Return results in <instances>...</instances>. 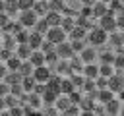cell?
I'll use <instances>...</instances> for the list:
<instances>
[{
    "label": "cell",
    "mask_w": 124,
    "mask_h": 116,
    "mask_svg": "<svg viewBox=\"0 0 124 116\" xmlns=\"http://www.w3.org/2000/svg\"><path fill=\"white\" fill-rule=\"evenodd\" d=\"M50 73H52V70H50L46 64H43V66H35L31 75L35 77V81H39V83H45V81L50 77Z\"/></svg>",
    "instance_id": "5b68a950"
},
{
    "label": "cell",
    "mask_w": 124,
    "mask_h": 116,
    "mask_svg": "<svg viewBox=\"0 0 124 116\" xmlns=\"http://www.w3.org/2000/svg\"><path fill=\"white\" fill-rule=\"evenodd\" d=\"M107 81H108V77L97 75V77H95V87H97V89H103V87H107Z\"/></svg>",
    "instance_id": "7bdbcfd3"
},
{
    "label": "cell",
    "mask_w": 124,
    "mask_h": 116,
    "mask_svg": "<svg viewBox=\"0 0 124 116\" xmlns=\"http://www.w3.org/2000/svg\"><path fill=\"white\" fill-rule=\"evenodd\" d=\"M10 93V85L4 81V79H0V97H4V95H8Z\"/></svg>",
    "instance_id": "7dc6e473"
},
{
    "label": "cell",
    "mask_w": 124,
    "mask_h": 116,
    "mask_svg": "<svg viewBox=\"0 0 124 116\" xmlns=\"http://www.w3.org/2000/svg\"><path fill=\"white\" fill-rule=\"evenodd\" d=\"M76 25V17H70V15H62V21H60V27L66 31V35L72 31V27Z\"/></svg>",
    "instance_id": "484cf974"
},
{
    "label": "cell",
    "mask_w": 124,
    "mask_h": 116,
    "mask_svg": "<svg viewBox=\"0 0 124 116\" xmlns=\"http://www.w3.org/2000/svg\"><path fill=\"white\" fill-rule=\"evenodd\" d=\"M54 52L58 54V58H64V60H68L72 54H76V52L72 50V46H70V43H68V41H62V43H58V44L54 46Z\"/></svg>",
    "instance_id": "8992f818"
},
{
    "label": "cell",
    "mask_w": 124,
    "mask_h": 116,
    "mask_svg": "<svg viewBox=\"0 0 124 116\" xmlns=\"http://www.w3.org/2000/svg\"><path fill=\"white\" fill-rule=\"evenodd\" d=\"M74 89H76V87H74V83L70 81L68 75L60 77V93H62V95H68V93H72Z\"/></svg>",
    "instance_id": "603a6c76"
},
{
    "label": "cell",
    "mask_w": 124,
    "mask_h": 116,
    "mask_svg": "<svg viewBox=\"0 0 124 116\" xmlns=\"http://www.w3.org/2000/svg\"><path fill=\"white\" fill-rule=\"evenodd\" d=\"M107 37H108V33L105 31V29H101L99 25L95 27H91L87 33H85V41L91 44V46H103L105 43H107Z\"/></svg>",
    "instance_id": "6da1fadb"
},
{
    "label": "cell",
    "mask_w": 124,
    "mask_h": 116,
    "mask_svg": "<svg viewBox=\"0 0 124 116\" xmlns=\"http://www.w3.org/2000/svg\"><path fill=\"white\" fill-rule=\"evenodd\" d=\"M70 46H72L74 52H79V50L85 46V39H72V41H70Z\"/></svg>",
    "instance_id": "8d00e7d4"
},
{
    "label": "cell",
    "mask_w": 124,
    "mask_h": 116,
    "mask_svg": "<svg viewBox=\"0 0 124 116\" xmlns=\"http://www.w3.org/2000/svg\"><path fill=\"white\" fill-rule=\"evenodd\" d=\"M120 2H122V4H124V0H120Z\"/></svg>",
    "instance_id": "6125c7cd"
},
{
    "label": "cell",
    "mask_w": 124,
    "mask_h": 116,
    "mask_svg": "<svg viewBox=\"0 0 124 116\" xmlns=\"http://www.w3.org/2000/svg\"><path fill=\"white\" fill-rule=\"evenodd\" d=\"M46 29H48V23H46V19H45V17H37V21L33 23V31H37V33L45 35V33H46Z\"/></svg>",
    "instance_id": "4316f807"
},
{
    "label": "cell",
    "mask_w": 124,
    "mask_h": 116,
    "mask_svg": "<svg viewBox=\"0 0 124 116\" xmlns=\"http://www.w3.org/2000/svg\"><path fill=\"white\" fill-rule=\"evenodd\" d=\"M105 112H107L108 116L120 114V101H116V99H110L108 102H105Z\"/></svg>",
    "instance_id": "2e32d148"
},
{
    "label": "cell",
    "mask_w": 124,
    "mask_h": 116,
    "mask_svg": "<svg viewBox=\"0 0 124 116\" xmlns=\"http://www.w3.org/2000/svg\"><path fill=\"white\" fill-rule=\"evenodd\" d=\"M0 35H2V29H0Z\"/></svg>",
    "instance_id": "be15d7a7"
},
{
    "label": "cell",
    "mask_w": 124,
    "mask_h": 116,
    "mask_svg": "<svg viewBox=\"0 0 124 116\" xmlns=\"http://www.w3.org/2000/svg\"><path fill=\"white\" fill-rule=\"evenodd\" d=\"M33 4H35V0H17V6H19V10H29Z\"/></svg>",
    "instance_id": "bcb514c9"
},
{
    "label": "cell",
    "mask_w": 124,
    "mask_h": 116,
    "mask_svg": "<svg viewBox=\"0 0 124 116\" xmlns=\"http://www.w3.org/2000/svg\"><path fill=\"white\" fill-rule=\"evenodd\" d=\"M108 35H110V37H107L108 44H112L114 48H118V46H124V37H122V33H114V31H110Z\"/></svg>",
    "instance_id": "ac0fdd59"
},
{
    "label": "cell",
    "mask_w": 124,
    "mask_h": 116,
    "mask_svg": "<svg viewBox=\"0 0 124 116\" xmlns=\"http://www.w3.org/2000/svg\"><path fill=\"white\" fill-rule=\"evenodd\" d=\"M112 73H114V66H112V64H107V62H101V66H99V75L110 77Z\"/></svg>",
    "instance_id": "4dcf8cb0"
},
{
    "label": "cell",
    "mask_w": 124,
    "mask_h": 116,
    "mask_svg": "<svg viewBox=\"0 0 124 116\" xmlns=\"http://www.w3.org/2000/svg\"><path fill=\"white\" fill-rule=\"evenodd\" d=\"M12 54H14L12 50H6V48H0V60H4V62H6V60H8L10 56H12Z\"/></svg>",
    "instance_id": "c3c4849f"
},
{
    "label": "cell",
    "mask_w": 124,
    "mask_h": 116,
    "mask_svg": "<svg viewBox=\"0 0 124 116\" xmlns=\"http://www.w3.org/2000/svg\"><path fill=\"white\" fill-rule=\"evenodd\" d=\"M85 33H87V31H85L83 27L74 25V27H72V31L68 33V37H70V39H85Z\"/></svg>",
    "instance_id": "f546056e"
},
{
    "label": "cell",
    "mask_w": 124,
    "mask_h": 116,
    "mask_svg": "<svg viewBox=\"0 0 124 116\" xmlns=\"http://www.w3.org/2000/svg\"><path fill=\"white\" fill-rule=\"evenodd\" d=\"M4 104H6V108L16 106V104H19V97H16V95L8 93V95H4Z\"/></svg>",
    "instance_id": "d590c367"
},
{
    "label": "cell",
    "mask_w": 124,
    "mask_h": 116,
    "mask_svg": "<svg viewBox=\"0 0 124 116\" xmlns=\"http://www.w3.org/2000/svg\"><path fill=\"white\" fill-rule=\"evenodd\" d=\"M0 48H2V44H0Z\"/></svg>",
    "instance_id": "e7e4bbea"
},
{
    "label": "cell",
    "mask_w": 124,
    "mask_h": 116,
    "mask_svg": "<svg viewBox=\"0 0 124 116\" xmlns=\"http://www.w3.org/2000/svg\"><path fill=\"white\" fill-rule=\"evenodd\" d=\"M31 46H29V43H17V46H16V50H14V54H17L21 60H27L29 58V54H31Z\"/></svg>",
    "instance_id": "4fadbf2b"
},
{
    "label": "cell",
    "mask_w": 124,
    "mask_h": 116,
    "mask_svg": "<svg viewBox=\"0 0 124 116\" xmlns=\"http://www.w3.org/2000/svg\"><path fill=\"white\" fill-rule=\"evenodd\" d=\"M108 12V8H107V4L105 2H101V0H97V2H93L91 4V14H93V17L97 19V17H101L103 14H107Z\"/></svg>",
    "instance_id": "5bb4252c"
},
{
    "label": "cell",
    "mask_w": 124,
    "mask_h": 116,
    "mask_svg": "<svg viewBox=\"0 0 124 116\" xmlns=\"http://www.w3.org/2000/svg\"><path fill=\"white\" fill-rule=\"evenodd\" d=\"M0 12H4V0H0Z\"/></svg>",
    "instance_id": "9f6ffc18"
},
{
    "label": "cell",
    "mask_w": 124,
    "mask_h": 116,
    "mask_svg": "<svg viewBox=\"0 0 124 116\" xmlns=\"http://www.w3.org/2000/svg\"><path fill=\"white\" fill-rule=\"evenodd\" d=\"M68 99H70L72 104H79V101H81V93H79V89H74L72 93H68Z\"/></svg>",
    "instance_id": "60d3db41"
},
{
    "label": "cell",
    "mask_w": 124,
    "mask_h": 116,
    "mask_svg": "<svg viewBox=\"0 0 124 116\" xmlns=\"http://www.w3.org/2000/svg\"><path fill=\"white\" fill-rule=\"evenodd\" d=\"M116 93H118V99H120V101H124V87H122V89H118Z\"/></svg>",
    "instance_id": "f5cc1de1"
},
{
    "label": "cell",
    "mask_w": 124,
    "mask_h": 116,
    "mask_svg": "<svg viewBox=\"0 0 124 116\" xmlns=\"http://www.w3.org/2000/svg\"><path fill=\"white\" fill-rule=\"evenodd\" d=\"M101 2H105V4H108V2H110V0H101Z\"/></svg>",
    "instance_id": "680465c9"
},
{
    "label": "cell",
    "mask_w": 124,
    "mask_h": 116,
    "mask_svg": "<svg viewBox=\"0 0 124 116\" xmlns=\"http://www.w3.org/2000/svg\"><path fill=\"white\" fill-rule=\"evenodd\" d=\"M68 62H70V68H72V72H79V73H81V68H83V60H81L79 56L72 54V56L68 58Z\"/></svg>",
    "instance_id": "d4e9b609"
},
{
    "label": "cell",
    "mask_w": 124,
    "mask_h": 116,
    "mask_svg": "<svg viewBox=\"0 0 124 116\" xmlns=\"http://www.w3.org/2000/svg\"><path fill=\"white\" fill-rule=\"evenodd\" d=\"M62 2H68V0H62Z\"/></svg>",
    "instance_id": "94428289"
},
{
    "label": "cell",
    "mask_w": 124,
    "mask_h": 116,
    "mask_svg": "<svg viewBox=\"0 0 124 116\" xmlns=\"http://www.w3.org/2000/svg\"><path fill=\"white\" fill-rule=\"evenodd\" d=\"M6 73H8L6 64H0V79H4V77H6Z\"/></svg>",
    "instance_id": "816d5d0a"
},
{
    "label": "cell",
    "mask_w": 124,
    "mask_h": 116,
    "mask_svg": "<svg viewBox=\"0 0 124 116\" xmlns=\"http://www.w3.org/2000/svg\"><path fill=\"white\" fill-rule=\"evenodd\" d=\"M112 66H114V70H124V54H122V52H118V54H114V60H112Z\"/></svg>",
    "instance_id": "f35d334b"
},
{
    "label": "cell",
    "mask_w": 124,
    "mask_h": 116,
    "mask_svg": "<svg viewBox=\"0 0 124 116\" xmlns=\"http://www.w3.org/2000/svg\"><path fill=\"white\" fill-rule=\"evenodd\" d=\"M2 43V48H6V50H16V46H17V43H16V39H14V35L12 33H4V39H0Z\"/></svg>",
    "instance_id": "9a60e30c"
},
{
    "label": "cell",
    "mask_w": 124,
    "mask_h": 116,
    "mask_svg": "<svg viewBox=\"0 0 124 116\" xmlns=\"http://www.w3.org/2000/svg\"><path fill=\"white\" fill-rule=\"evenodd\" d=\"M120 114H124V106H120Z\"/></svg>",
    "instance_id": "6f0895ef"
},
{
    "label": "cell",
    "mask_w": 124,
    "mask_h": 116,
    "mask_svg": "<svg viewBox=\"0 0 124 116\" xmlns=\"http://www.w3.org/2000/svg\"><path fill=\"white\" fill-rule=\"evenodd\" d=\"M68 77H70V81L74 83V87H76V89H81L83 79H85V77H83V73H79V72H72Z\"/></svg>",
    "instance_id": "f1b7e54d"
},
{
    "label": "cell",
    "mask_w": 124,
    "mask_h": 116,
    "mask_svg": "<svg viewBox=\"0 0 124 116\" xmlns=\"http://www.w3.org/2000/svg\"><path fill=\"white\" fill-rule=\"evenodd\" d=\"M27 37H29V31H27V27L19 29L17 33H14V39H16V43H27Z\"/></svg>",
    "instance_id": "836d02e7"
},
{
    "label": "cell",
    "mask_w": 124,
    "mask_h": 116,
    "mask_svg": "<svg viewBox=\"0 0 124 116\" xmlns=\"http://www.w3.org/2000/svg\"><path fill=\"white\" fill-rule=\"evenodd\" d=\"M107 87H108L112 93H116L118 89H122L124 85H122V77H120V73H116V72H114V73L108 77V81H107Z\"/></svg>",
    "instance_id": "8fae6325"
},
{
    "label": "cell",
    "mask_w": 124,
    "mask_h": 116,
    "mask_svg": "<svg viewBox=\"0 0 124 116\" xmlns=\"http://www.w3.org/2000/svg\"><path fill=\"white\" fill-rule=\"evenodd\" d=\"M78 54H79V58L83 60V64H87V62H95V58L99 56L97 50H95V46H91V44H89V46H83Z\"/></svg>",
    "instance_id": "52a82bcc"
},
{
    "label": "cell",
    "mask_w": 124,
    "mask_h": 116,
    "mask_svg": "<svg viewBox=\"0 0 124 116\" xmlns=\"http://www.w3.org/2000/svg\"><path fill=\"white\" fill-rule=\"evenodd\" d=\"M62 114H66V116H74V114H79V106H78V104H70L68 108H64V110H62Z\"/></svg>",
    "instance_id": "b9f144b4"
},
{
    "label": "cell",
    "mask_w": 124,
    "mask_h": 116,
    "mask_svg": "<svg viewBox=\"0 0 124 116\" xmlns=\"http://www.w3.org/2000/svg\"><path fill=\"white\" fill-rule=\"evenodd\" d=\"M81 89L83 91H87V93H93L97 87H95V79H91V77H85L83 79V85H81Z\"/></svg>",
    "instance_id": "74e56055"
},
{
    "label": "cell",
    "mask_w": 124,
    "mask_h": 116,
    "mask_svg": "<svg viewBox=\"0 0 124 116\" xmlns=\"http://www.w3.org/2000/svg\"><path fill=\"white\" fill-rule=\"evenodd\" d=\"M116 29H124V14L122 15H116Z\"/></svg>",
    "instance_id": "f907efd6"
},
{
    "label": "cell",
    "mask_w": 124,
    "mask_h": 116,
    "mask_svg": "<svg viewBox=\"0 0 124 116\" xmlns=\"http://www.w3.org/2000/svg\"><path fill=\"white\" fill-rule=\"evenodd\" d=\"M52 68H54V72H56L60 77H64V75H70V73H72L70 62H68V60H64V58H58V62H56Z\"/></svg>",
    "instance_id": "ba28073f"
},
{
    "label": "cell",
    "mask_w": 124,
    "mask_h": 116,
    "mask_svg": "<svg viewBox=\"0 0 124 116\" xmlns=\"http://www.w3.org/2000/svg\"><path fill=\"white\" fill-rule=\"evenodd\" d=\"M43 17L46 19L48 27H52V25H60V21H62V14H60V12H52V10H46V14H45Z\"/></svg>",
    "instance_id": "7c38bea8"
},
{
    "label": "cell",
    "mask_w": 124,
    "mask_h": 116,
    "mask_svg": "<svg viewBox=\"0 0 124 116\" xmlns=\"http://www.w3.org/2000/svg\"><path fill=\"white\" fill-rule=\"evenodd\" d=\"M54 46H56V44H54L52 41H48V39H43V41H41V46H39V50H41L43 54H46V52L54 50Z\"/></svg>",
    "instance_id": "e575fe53"
},
{
    "label": "cell",
    "mask_w": 124,
    "mask_h": 116,
    "mask_svg": "<svg viewBox=\"0 0 124 116\" xmlns=\"http://www.w3.org/2000/svg\"><path fill=\"white\" fill-rule=\"evenodd\" d=\"M8 19H12V17H10L6 12H0V27H2V25H6V23H8Z\"/></svg>",
    "instance_id": "681fc988"
},
{
    "label": "cell",
    "mask_w": 124,
    "mask_h": 116,
    "mask_svg": "<svg viewBox=\"0 0 124 116\" xmlns=\"http://www.w3.org/2000/svg\"><path fill=\"white\" fill-rule=\"evenodd\" d=\"M4 12H6L10 17H16V14L19 12L17 0H4Z\"/></svg>",
    "instance_id": "e0dca14e"
},
{
    "label": "cell",
    "mask_w": 124,
    "mask_h": 116,
    "mask_svg": "<svg viewBox=\"0 0 124 116\" xmlns=\"http://www.w3.org/2000/svg\"><path fill=\"white\" fill-rule=\"evenodd\" d=\"M97 21H99V27H101V29H105L107 33L116 31V15H114L112 12L103 14L101 17H97Z\"/></svg>",
    "instance_id": "3957f363"
},
{
    "label": "cell",
    "mask_w": 124,
    "mask_h": 116,
    "mask_svg": "<svg viewBox=\"0 0 124 116\" xmlns=\"http://www.w3.org/2000/svg\"><path fill=\"white\" fill-rule=\"evenodd\" d=\"M101 56V62H107V64H112V60H114V52H103V54H99Z\"/></svg>",
    "instance_id": "ee69618b"
},
{
    "label": "cell",
    "mask_w": 124,
    "mask_h": 116,
    "mask_svg": "<svg viewBox=\"0 0 124 116\" xmlns=\"http://www.w3.org/2000/svg\"><path fill=\"white\" fill-rule=\"evenodd\" d=\"M46 4H48V10L60 12V14H62V10H64V6H66V2H62V0H46Z\"/></svg>",
    "instance_id": "d6a6232c"
},
{
    "label": "cell",
    "mask_w": 124,
    "mask_h": 116,
    "mask_svg": "<svg viewBox=\"0 0 124 116\" xmlns=\"http://www.w3.org/2000/svg\"><path fill=\"white\" fill-rule=\"evenodd\" d=\"M58 62V54L54 52V50H50V52H46L45 54V64H50V66H54Z\"/></svg>",
    "instance_id": "ab89813d"
},
{
    "label": "cell",
    "mask_w": 124,
    "mask_h": 116,
    "mask_svg": "<svg viewBox=\"0 0 124 116\" xmlns=\"http://www.w3.org/2000/svg\"><path fill=\"white\" fill-rule=\"evenodd\" d=\"M93 2H97V0H81V4H85V6H91Z\"/></svg>",
    "instance_id": "11a10c76"
},
{
    "label": "cell",
    "mask_w": 124,
    "mask_h": 116,
    "mask_svg": "<svg viewBox=\"0 0 124 116\" xmlns=\"http://www.w3.org/2000/svg\"><path fill=\"white\" fill-rule=\"evenodd\" d=\"M19 64H21V58H19L17 54H12V56L6 60V68H8V70H17Z\"/></svg>",
    "instance_id": "1f68e13d"
},
{
    "label": "cell",
    "mask_w": 124,
    "mask_h": 116,
    "mask_svg": "<svg viewBox=\"0 0 124 116\" xmlns=\"http://www.w3.org/2000/svg\"><path fill=\"white\" fill-rule=\"evenodd\" d=\"M81 73H83V77H91V79H95V77L99 75V66H97L95 62H87V64H83Z\"/></svg>",
    "instance_id": "9c48e42d"
},
{
    "label": "cell",
    "mask_w": 124,
    "mask_h": 116,
    "mask_svg": "<svg viewBox=\"0 0 124 116\" xmlns=\"http://www.w3.org/2000/svg\"><path fill=\"white\" fill-rule=\"evenodd\" d=\"M33 64L29 62V60H21V64H19V68H17V72L21 73V75H31L33 73Z\"/></svg>",
    "instance_id": "83f0119b"
},
{
    "label": "cell",
    "mask_w": 124,
    "mask_h": 116,
    "mask_svg": "<svg viewBox=\"0 0 124 116\" xmlns=\"http://www.w3.org/2000/svg\"><path fill=\"white\" fill-rule=\"evenodd\" d=\"M10 93H12V95H16V97H19V95L23 93L21 83H14V85H10Z\"/></svg>",
    "instance_id": "f6af8a7d"
},
{
    "label": "cell",
    "mask_w": 124,
    "mask_h": 116,
    "mask_svg": "<svg viewBox=\"0 0 124 116\" xmlns=\"http://www.w3.org/2000/svg\"><path fill=\"white\" fill-rule=\"evenodd\" d=\"M41 41H43V35H41V33H37V31H31V33H29V37H27V43H29V46H31L33 50L41 46Z\"/></svg>",
    "instance_id": "44dd1931"
},
{
    "label": "cell",
    "mask_w": 124,
    "mask_h": 116,
    "mask_svg": "<svg viewBox=\"0 0 124 116\" xmlns=\"http://www.w3.org/2000/svg\"><path fill=\"white\" fill-rule=\"evenodd\" d=\"M31 10H33L39 17H43V15L46 14V10H48V4H46V0H39V2L35 0V4L31 6Z\"/></svg>",
    "instance_id": "d6986e66"
},
{
    "label": "cell",
    "mask_w": 124,
    "mask_h": 116,
    "mask_svg": "<svg viewBox=\"0 0 124 116\" xmlns=\"http://www.w3.org/2000/svg\"><path fill=\"white\" fill-rule=\"evenodd\" d=\"M6 110V104H4V97H0V112Z\"/></svg>",
    "instance_id": "db71d44e"
},
{
    "label": "cell",
    "mask_w": 124,
    "mask_h": 116,
    "mask_svg": "<svg viewBox=\"0 0 124 116\" xmlns=\"http://www.w3.org/2000/svg\"><path fill=\"white\" fill-rule=\"evenodd\" d=\"M70 104H72V102H70L68 95H62V93H60V95L56 97V101H54V106L58 108V112H62V110H64V108H68Z\"/></svg>",
    "instance_id": "cb8c5ba5"
},
{
    "label": "cell",
    "mask_w": 124,
    "mask_h": 116,
    "mask_svg": "<svg viewBox=\"0 0 124 116\" xmlns=\"http://www.w3.org/2000/svg\"><path fill=\"white\" fill-rule=\"evenodd\" d=\"M110 99H114V93L108 89V87H103V89H97V95H95V101L97 102H101V104H105V102H108Z\"/></svg>",
    "instance_id": "30bf717a"
},
{
    "label": "cell",
    "mask_w": 124,
    "mask_h": 116,
    "mask_svg": "<svg viewBox=\"0 0 124 116\" xmlns=\"http://www.w3.org/2000/svg\"><path fill=\"white\" fill-rule=\"evenodd\" d=\"M122 37H124V29H122Z\"/></svg>",
    "instance_id": "91938a15"
},
{
    "label": "cell",
    "mask_w": 124,
    "mask_h": 116,
    "mask_svg": "<svg viewBox=\"0 0 124 116\" xmlns=\"http://www.w3.org/2000/svg\"><path fill=\"white\" fill-rule=\"evenodd\" d=\"M37 17H39V15L29 8V10H19V17H17V21H19L23 27L29 29V27H33V23L37 21Z\"/></svg>",
    "instance_id": "277c9868"
},
{
    "label": "cell",
    "mask_w": 124,
    "mask_h": 116,
    "mask_svg": "<svg viewBox=\"0 0 124 116\" xmlns=\"http://www.w3.org/2000/svg\"><path fill=\"white\" fill-rule=\"evenodd\" d=\"M35 77L33 75H23L21 77V89H23V93H31L33 91V87H35Z\"/></svg>",
    "instance_id": "7402d4cb"
},
{
    "label": "cell",
    "mask_w": 124,
    "mask_h": 116,
    "mask_svg": "<svg viewBox=\"0 0 124 116\" xmlns=\"http://www.w3.org/2000/svg\"><path fill=\"white\" fill-rule=\"evenodd\" d=\"M95 17H83V15H76V25H79V27H83L85 31H89L95 23Z\"/></svg>",
    "instance_id": "ffe728a7"
},
{
    "label": "cell",
    "mask_w": 124,
    "mask_h": 116,
    "mask_svg": "<svg viewBox=\"0 0 124 116\" xmlns=\"http://www.w3.org/2000/svg\"><path fill=\"white\" fill-rule=\"evenodd\" d=\"M45 39H48V41H52L54 44H58V43H62V41H66V31L60 27V25H52V27H48L46 29V33L43 35Z\"/></svg>",
    "instance_id": "7a4b0ae2"
}]
</instances>
